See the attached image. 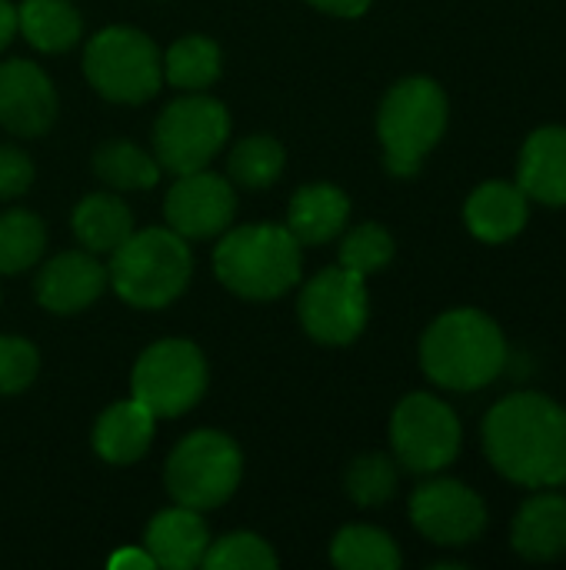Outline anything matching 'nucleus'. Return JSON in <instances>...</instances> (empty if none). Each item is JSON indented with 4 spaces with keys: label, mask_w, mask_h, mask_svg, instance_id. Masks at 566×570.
<instances>
[{
    "label": "nucleus",
    "mask_w": 566,
    "mask_h": 570,
    "mask_svg": "<svg viewBox=\"0 0 566 570\" xmlns=\"http://www.w3.org/2000/svg\"><path fill=\"white\" fill-rule=\"evenodd\" d=\"M484 451L514 484L544 491L566 484V411L537 391H517L484 421Z\"/></svg>",
    "instance_id": "obj_1"
},
{
    "label": "nucleus",
    "mask_w": 566,
    "mask_h": 570,
    "mask_svg": "<svg viewBox=\"0 0 566 570\" xmlns=\"http://www.w3.org/2000/svg\"><path fill=\"white\" fill-rule=\"evenodd\" d=\"M507 341L484 311L460 307L437 317L420 341L424 374L447 391H480L507 367Z\"/></svg>",
    "instance_id": "obj_2"
},
{
    "label": "nucleus",
    "mask_w": 566,
    "mask_h": 570,
    "mask_svg": "<svg viewBox=\"0 0 566 570\" xmlns=\"http://www.w3.org/2000/svg\"><path fill=\"white\" fill-rule=\"evenodd\" d=\"M300 244L280 224L227 230L214 250V271L227 291L247 301H277L300 281Z\"/></svg>",
    "instance_id": "obj_3"
},
{
    "label": "nucleus",
    "mask_w": 566,
    "mask_h": 570,
    "mask_svg": "<svg viewBox=\"0 0 566 570\" xmlns=\"http://www.w3.org/2000/svg\"><path fill=\"white\" fill-rule=\"evenodd\" d=\"M193 257L187 240L170 227L133 230L110 254V284L113 291L140 311H160L173 304L190 284Z\"/></svg>",
    "instance_id": "obj_4"
},
{
    "label": "nucleus",
    "mask_w": 566,
    "mask_h": 570,
    "mask_svg": "<svg viewBox=\"0 0 566 570\" xmlns=\"http://www.w3.org/2000/svg\"><path fill=\"white\" fill-rule=\"evenodd\" d=\"M447 130V94L430 77H407L394 83L377 114L384 164L394 177L420 170L424 157Z\"/></svg>",
    "instance_id": "obj_5"
},
{
    "label": "nucleus",
    "mask_w": 566,
    "mask_h": 570,
    "mask_svg": "<svg viewBox=\"0 0 566 570\" xmlns=\"http://www.w3.org/2000/svg\"><path fill=\"white\" fill-rule=\"evenodd\" d=\"M90 87L113 104H143L160 90L163 60L157 43L133 27H107L83 50Z\"/></svg>",
    "instance_id": "obj_6"
},
{
    "label": "nucleus",
    "mask_w": 566,
    "mask_h": 570,
    "mask_svg": "<svg viewBox=\"0 0 566 570\" xmlns=\"http://www.w3.org/2000/svg\"><path fill=\"white\" fill-rule=\"evenodd\" d=\"M240 474H244V454L227 434L193 431L173 448L163 481L177 504L193 511H214L234 498Z\"/></svg>",
    "instance_id": "obj_7"
},
{
    "label": "nucleus",
    "mask_w": 566,
    "mask_h": 570,
    "mask_svg": "<svg viewBox=\"0 0 566 570\" xmlns=\"http://www.w3.org/2000/svg\"><path fill=\"white\" fill-rule=\"evenodd\" d=\"M230 137L227 107L207 94H187L163 107L153 127L157 164L170 174L203 170Z\"/></svg>",
    "instance_id": "obj_8"
},
{
    "label": "nucleus",
    "mask_w": 566,
    "mask_h": 570,
    "mask_svg": "<svg viewBox=\"0 0 566 570\" xmlns=\"http://www.w3.org/2000/svg\"><path fill=\"white\" fill-rule=\"evenodd\" d=\"M130 391L157 417H180L207 391V361L190 341H160L140 354Z\"/></svg>",
    "instance_id": "obj_9"
},
{
    "label": "nucleus",
    "mask_w": 566,
    "mask_h": 570,
    "mask_svg": "<svg viewBox=\"0 0 566 570\" xmlns=\"http://www.w3.org/2000/svg\"><path fill=\"white\" fill-rule=\"evenodd\" d=\"M390 444L397 464L414 474H434L460 454V421L434 394H410L397 404L390 421Z\"/></svg>",
    "instance_id": "obj_10"
},
{
    "label": "nucleus",
    "mask_w": 566,
    "mask_h": 570,
    "mask_svg": "<svg viewBox=\"0 0 566 570\" xmlns=\"http://www.w3.org/2000/svg\"><path fill=\"white\" fill-rule=\"evenodd\" d=\"M367 277L347 267H327L310 277L300 291V324L320 344H350L364 334L370 304H367Z\"/></svg>",
    "instance_id": "obj_11"
},
{
    "label": "nucleus",
    "mask_w": 566,
    "mask_h": 570,
    "mask_svg": "<svg viewBox=\"0 0 566 570\" xmlns=\"http://www.w3.org/2000/svg\"><path fill=\"white\" fill-rule=\"evenodd\" d=\"M410 521L414 528L444 548L470 544L487 528V508L477 491L460 481H430L420 484L410 498Z\"/></svg>",
    "instance_id": "obj_12"
},
{
    "label": "nucleus",
    "mask_w": 566,
    "mask_h": 570,
    "mask_svg": "<svg viewBox=\"0 0 566 570\" xmlns=\"http://www.w3.org/2000/svg\"><path fill=\"white\" fill-rule=\"evenodd\" d=\"M163 214L173 234L183 240H207L224 234L237 214V194L230 180L203 170L180 174L163 200Z\"/></svg>",
    "instance_id": "obj_13"
},
{
    "label": "nucleus",
    "mask_w": 566,
    "mask_h": 570,
    "mask_svg": "<svg viewBox=\"0 0 566 570\" xmlns=\"http://www.w3.org/2000/svg\"><path fill=\"white\" fill-rule=\"evenodd\" d=\"M57 120V90L30 60L0 63V127L17 137H40Z\"/></svg>",
    "instance_id": "obj_14"
},
{
    "label": "nucleus",
    "mask_w": 566,
    "mask_h": 570,
    "mask_svg": "<svg viewBox=\"0 0 566 570\" xmlns=\"http://www.w3.org/2000/svg\"><path fill=\"white\" fill-rule=\"evenodd\" d=\"M110 274L90 250H67L57 254L33 284L37 304L50 314H77L100 301L107 291Z\"/></svg>",
    "instance_id": "obj_15"
},
{
    "label": "nucleus",
    "mask_w": 566,
    "mask_h": 570,
    "mask_svg": "<svg viewBox=\"0 0 566 570\" xmlns=\"http://www.w3.org/2000/svg\"><path fill=\"white\" fill-rule=\"evenodd\" d=\"M510 544L524 561L547 564L566 554V498L554 488H544V494H534L520 504Z\"/></svg>",
    "instance_id": "obj_16"
},
{
    "label": "nucleus",
    "mask_w": 566,
    "mask_h": 570,
    "mask_svg": "<svg viewBox=\"0 0 566 570\" xmlns=\"http://www.w3.org/2000/svg\"><path fill=\"white\" fill-rule=\"evenodd\" d=\"M143 548H147V554L153 558L157 568L190 570L203 564V554L210 548V534H207V524H203L200 511L177 504L170 511H160L147 524Z\"/></svg>",
    "instance_id": "obj_17"
},
{
    "label": "nucleus",
    "mask_w": 566,
    "mask_h": 570,
    "mask_svg": "<svg viewBox=\"0 0 566 570\" xmlns=\"http://www.w3.org/2000/svg\"><path fill=\"white\" fill-rule=\"evenodd\" d=\"M517 187L547 207H566V127H540L527 137Z\"/></svg>",
    "instance_id": "obj_18"
},
{
    "label": "nucleus",
    "mask_w": 566,
    "mask_h": 570,
    "mask_svg": "<svg viewBox=\"0 0 566 570\" xmlns=\"http://www.w3.org/2000/svg\"><path fill=\"white\" fill-rule=\"evenodd\" d=\"M464 217H467V227L474 237H480L487 244H504L524 230V224L530 217V197L517 184L490 180L470 194Z\"/></svg>",
    "instance_id": "obj_19"
},
{
    "label": "nucleus",
    "mask_w": 566,
    "mask_h": 570,
    "mask_svg": "<svg viewBox=\"0 0 566 570\" xmlns=\"http://www.w3.org/2000/svg\"><path fill=\"white\" fill-rule=\"evenodd\" d=\"M153 428H157V414L150 407H143L133 397L120 401L97 417L93 451L110 464H133L147 454L153 441Z\"/></svg>",
    "instance_id": "obj_20"
},
{
    "label": "nucleus",
    "mask_w": 566,
    "mask_h": 570,
    "mask_svg": "<svg viewBox=\"0 0 566 570\" xmlns=\"http://www.w3.org/2000/svg\"><path fill=\"white\" fill-rule=\"evenodd\" d=\"M350 217V197L334 184H307L294 194L287 207V230L297 244H327L334 240Z\"/></svg>",
    "instance_id": "obj_21"
},
{
    "label": "nucleus",
    "mask_w": 566,
    "mask_h": 570,
    "mask_svg": "<svg viewBox=\"0 0 566 570\" xmlns=\"http://www.w3.org/2000/svg\"><path fill=\"white\" fill-rule=\"evenodd\" d=\"M73 234L83 250L90 254H113L130 234H133V217L120 197L110 194H90L73 207Z\"/></svg>",
    "instance_id": "obj_22"
},
{
    "label": "nucleus",
    "mask_w": 566,
    "mask_h": 570,
    "mask_svg": "<svg viewBox=\"0 0 566 570\" xmlns=\"http://www.w3.org/2000/svg\"><path fill=\"white\" fill-rule=\"evenodd\" d=\"M17 30L43 53L70 50L80 33L83 20L70 0H23L17 7Z\"/></svg>",
    "instance_id": "obj_23"
},
{
    "label": "nucleus",
    "mask_w": 566,
    "mask_h": 570,
    "mask_svg": "<svg viewBox=\"0 0 566 570\" xmlns=\"http://www.w3.org/2000/svg\"><path fill=\"white\" fill-rule=\"evenodd\" d=\"M93 174L117 190H150L160 180V164L130 140H107L93 154Z\"/></svg>",
    "instance_id": "obj_24"
},
{
    "label": "nucleus",
    "mask_w": 566,
    "mask_h": 570,
    "mask_svg": "<svg viewBox=\"0 0 566 570\" xmlns=\"http://www.w3.org/2000/svg\"><path fill=\"white\" fill-rule=\"evenodd\" d=\"M220 60H224L220 47L210 37L190 33L170 43L163 57V73L180 90H207L220 77V67H224Z\"/></svg>",
    "instance_id": "obj_25"
},
{
    "label": "nucleus",
    "mask_w": 566,
    "mask_h": 570,
    "mask_svg": "<svg viewBox=\"0 0 566 570\" xmlns=\"http://www.w3.org/2000/svg\"><path fill=\"white\" fill-rule=\"evenodd\" d=\"M334 564L344 570H397L400 568V551L390 534L367 528V524H350L344 528L334 544H330Z\"/></svg>",
    "instance_id": "obj_26"
},
{
    "label": "nucleus",
    "mask_w": 566,
    "mask_h": 570,
    "mask_svg": "<svg viewBox=\"0 0 566 570\" xmlns=\"http://www.w3.org/2000/svg\"><path fill=\"white\" fill-rule=\"evenodd\" d=\"M47 247L43 220L30 210L0 214V274H23Z\"/></svg>",
    "instance_id": "obj_27"
},
{
    "label": "nucleus",
    "mask_w": 566,
    "mask_h": 570,
    "mask_svg": "<svg viewBox=\"0 0 566 570\" xmlns=\"http://www.w3.org/2000/svg\"><path fill=\"white\" fill-rule=\"evenodd\" d=\"M284 160H287V154L280 147V140H274V137H247L230 150L227 170H230L234 184H240L247 190H264L284 174Z\"/></svg>",
    "instance_id": "obj_28"
},
{
    "label": "nucleus",
    "mask_w": 566,
    "mask_h": 570,
    "mask_svg": "<svg viewBox=\"0 0 566 570\" xmlns=\"http://www.w3.org/2000/svg\"><path fill=\"white\" fill-rule=\"evenodd\" d=\"M397 464L384 454H364L347 471V494L360 508H380L397 494Z\"/></svg>",
    "instance_id": "obj_29"
},
{
    "label": "nucleus",
    "mask_w": 566,
    "mask_h": 570,
    "mask_svg": "<svg viewBox=\"0 0 566 570\" xmlns=\"http://www.w3.org/2000/svg\"><path fill=\"white\" fill-rule=\"evenodd\" d=\"M203 568L207 570H274L277 568V554L274 548L247 531L227 534L217 544L207 548L203 554Z\"/></svg>",
    "instance_id": "obj_30"
},
{
    "label": "nucleus",
    "mask_w": 566,
    "mask_h": 570,
    "mask_svg": "<svg viewBox=\"0 0 566 570\" xmlns=\"http://www.w3.org/2000/svg\"><path fill=\"white\" fill-rule=\"evenodd\" d=\"M394 261V237L380 224H360L354 227L340 244V267L367 277Z\"/></svg>",
    "instance_id": "obj_31"
},
{
    "label": "nucleus",
    "mask_w": 566,
    "mask_h": 570,
    "mask_svg": "<svg viewBox=\"0 0 566 570\" xmlns=\"http://www.w3.org/2000/svg\"><path fill=\"white\" fill-rule=\"evenodd\" d=\"M40 367L37 347L23 337H0V394H20Z\"/></svg>",
    "instance_id": "obj_32"
},
{
    "label": "nucleus",
    "mask_w": 566,
    "mask_h": 570,
    "mask_svg": "<svg viewBox=\"0 0 566 570\" xmlns=\"http://www.w3.org/2000/svg\"><path fill=\"white\" fill-rule=\"evenodd\" d=\"M33 184V160L10 144H0V200L20 197Z\"/></svg>",
    "instance_id": "obj_33"
},
{
    "label": "nucleus",
    "mask_w": 566,
    "mask_h": 570,
    "mask_svg": "<svg viewBox=\"0 0 566 570\" xmlns=\"http://www.w3.org/2000/svg\"><path fill=\"white\" fill-rule=\"evenodd\" d=\"M107 568H113V570H150V568H157V564H153V558L147 554V548H143V551H140V548H120L117 554H110Z\"/></svg>",
    "instance_id": "obj_34"
},
{
    "label": "nucleus",
    "mask_w": 566,
    "mask_h": 570,
    "mask_svg": "<svg viewBox=\"0 0 566 570\" xmlns=\"http://www.w3.org/2000/svg\"><path fill=\"white\" fill-rule=\"evenodd\" d=\"M310 3L324 13H334V17H360L370 10L374 0H310Z\"/></svg>",
    "instance_id": "obj_35"
},
{
    "label": "nucleus",
    "mask_w": 566,
    "mask_h": 570,
    "mask_svg": "<svg viewBox=\"0 0 566 570\" xmlns=\"http://www.w3.org/2000/svg\"><path fill=\"white\" fill-rule=\"evenodd\" d=\"M17 33V7L10 0H0V50L13 40Z\"/></svg>",
    "instance_id": "obj_36"
}]
</instances>
